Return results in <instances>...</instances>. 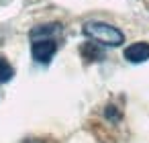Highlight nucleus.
<instances>
[{"label":"nucleus","instance_id":"1","mask_svg":"<svg viewBox=\"0 0 149 143\" xmlns=\"http://www.w3.org/2000/svg\"><path fill=\"white\" fill-rule=\"evenodd\" d=\"M84 35L90 37V39L96 41V43L106 45V47H118V45L125 43V35H123L116 27H112V25H108V23H102V21L86 23V25H84Z\"/></svg>","mask_w":149,"mask_h":143},{"label":"nucleus","instance_id":"2","mask_svg":"<svg viewBox=\"0 0 149 143\" xmlns=\"http://www.w3.org/2000/svg\"><path fill=\"white\" fill-rule=\"evenodd\" d=\"M55 51H57V43L53 39H35L31 45V53L37 63H49Z\"/></svg>","mask_w":149,"mask_h":143},{"label":"nucleus","instance_id":"3","mask_svg":"<svg viewBox=\"0 0 149 143\" xmlns=\"http://www.w3.org/2000/svg\"><path fill=\"white\" fill-rule=\"evenodd\" d=\"M125 59L131 61V63H143L149 59V43L145 41H137V43H131L127 49H125Z\"/></svg>","mask_w":149,"mask_h":143},{"label":"nucleus","instance_id":"4","mask_svg":"<svg viewBox=\"0 0 149 143\" xmlns=\"http://www.w3.org/2000/svg\"><path fill=\"white\" fill-rule=\"evenodd\" d=\"M59 31V25H41V27H35L33 31H31V37L33 39H51V35L53 33H57Z\"/></svg>","mask_w":149,"mask_h":143},{"label":"nucleus","instance_id":"5","mask_svg":"<svg viewBox=\"0 0 149 143\" xmlns=\"http://www.w3.org/2000/svg\"><path fill=\"white\" fill-rule=\"evenodd\" d=\"M15 76V70L13 66L4 59V57H0V84H6L10 78Z\"/></svg>","mask_w":149,"mask_h":143}]
</instances>
